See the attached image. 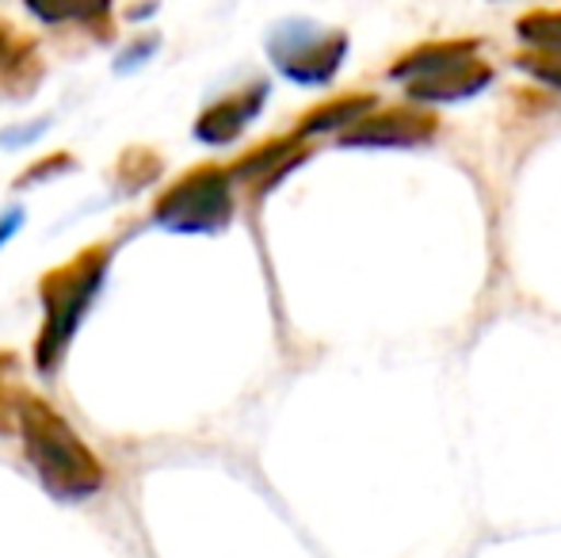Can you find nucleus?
<instances>
[{
    "mask_svg": "<svg viewBox=\"0 0 561 558\" xmlns=\"http://www.w3.org/2000/svg\"><path fill=\"white\" fill-rule=\"evenodd\" d=\"M302 157H306L302 135L275 138V141H267V146L252 149V153L244 157L241 164H233V176H241V180H267V184H272L275 176H283V172H287L290 164L302 161Z\"/></svg>",
    "mask_w": 561,
    "mask_h": 558,
    "instance_id": "obj_10",
    "label": "nucleus"
},
{
    "mask_svg": "<svg viewBox=\"0 0 561 558\" xmlns=\"http://www.w3.org/2000/svg\"><path fill=\"white\" fill-rule=\"evenodd\" d=\"M20 223H23V215H20V210H8V215L0 218V246H4V241L12 238V234H15V226H20Z\"/></svg>",
    "mask_w": 561,
    "mask_h": 558,
    "instance_id": "obj_15",
    "label": "nucleus"
},
{
    "mask_svg": "<svg viewBox=\"0 0 561 558\" xmlns=\"http://www.w3.org/2000/svg\"><path fill=\"white\" fill-rule=\"evenodd\" d=\"M267 54H272L275 69L290 81L329 84L347 58V35L318 27L310 20H290L275 27V35L267 38Z\"/></svg>",
    "mask_w": 561,
    "mask_h": 558,
    "instance_id": "obj_4",
    "label": "nucleus"
},
{
    "mask_svg": "<svg viewBox=\"0 0 561 558\" xmlns=\"http://www.w3.org/2000/svg\"><path fill=\"white\" fill-rule=\"evenodd\" d=\"M112 0H27V8L46 23H69V20H92L107 12Z\"/></svg>",
    "mask_w": 561,
    "mask_h": 558,
    "instance_id": "obj_12",
    "label": "nucleus"
},
{
    "mask_svg": "<svg viewBox=\"0 0 561 558\" xmlns=\"http://www.w3.org/2000/svg\"><path fill=\"white\" fill-rule=\"evenodd\" d=\"M157 223L180 234H215L233 218V192H229V172L218 164L192 169L180 184L157 200Z\"/></svg>",
    "mask_w": 561,
    "mask_h": 558,
    "instance_id": "obj_3",
    "label": "nucleus"
},
{
    "mask_svg": "<svg viewBox=\"0 0 561 558\" xmlns=\"http://www.w3.org/2000/svg\"><path fill=\"white\" fill-rule=\"evenodd\" d=\"M516 66L524 69V73H531L535 81L561 92V50H527L516 58Z\"/></svg>",
    "mask_w": 561,
    "mask_h": 558,
    "instance_id": "obj_13",
    "label": "nucleus"
},
{
    "mask_svg": "<svg viewBox=\"0 0 561 558\" xmlns=\"http://www.w3.org/2000/svg\"><path fill=\"white\" fill-rule=\"evenodd\" d=\"M516 31L535 50H561V12L558 8H539L516 20Z\"/></svg>",
    "mask_w": 561,
    "mask_h": 558,
    "instance_id": "obj_11",
    "label": "nucleus"
},
{
    "mask_svg": "<svg viewBox=\"0 0 561 558\" xmlns=\"http://www.w3.org/2000/svg\"><path fill=\"white\" fill-rule=\"evenodd\" d=\"M23 54V43L12 35L8 27H0V66H12V61H20Z\"/></svg>",
    "mask_w": 561,
    "mask_h": 558,
    "instance_id": "obj_14",
    "label": "nucleus"
},
{
    "mask_svg": "<svg viewBox=\"0 0 561 558\" xmlns=\"http://www.w3.org/2000/svg\"><path fill=\"white\" fill-rule=\"evenodd\" d=\"M107 272V249H89V253L73 257L69 264L54 269L43 280V306H46V326L38 333V367L54 372L61 352L69 349L77 326H81L84 310H89L92 295L100 291Z\"/></svg>",
    "mask_w": 561,
    "mask_h": 558,
    "instance_id": "obj_2",
    "label": "nucleus"
},
{
    "mask_svg": "<svg viewBox=\"0 0 561 558\" xmlns=\"http://www.w3.org/2000/svg\"><path fill=\"white\" fill-rule=\"evenodd\" d=\"M466 58H478V38H439V43H421L409 54H401L390 66L393 81H416V77L439 73L447 66H458Z\"/></svg>",
    "mask_w": 561,
    "mask_h": 558,
    "instance_id": "obj_8",
    "label": "nucleus"
},
{
    "mask_svg": "<svg viewBox=\"0 0 561 558\" xmlns=\"http://www.w3.org/2000/svg\"><path fill=\"white\" fill-rule=\"evenodd\" d=\"M489 81H493V69L478 58H466V61H458V66L439 69V73L409 81L405 96L413 100V104H455V100L478 96Z\"/></svg>",
    "mask_w": 561,
    "mask_h": 558,
    "instance_id": "obj_6",
    "label": "nucleus"
},
{
    "mask_svg": "<svg viewBox=\"0 0 561 558\" xmlns=\"http://www.w3.org/2000/svg\"><path fill=\"white\" fill-rule=\"evenodd\" d=\"M264 96H267V84L256 81L244 92H233V96L218 100L215 107H207V112L199 115L195 135L203 141H210V146H226V141H233L252 119H256L260 107H264Z\"/></svg>",
    "mask_w": 561,
    "mask_h": 558,
    "instance_id": "obj_7",
    "label": "nucleus"
},
{
    "mask_svg": "<svg viewBox=\"0 0 561 558\" xmlns=\"http://www.w3.org/2000/svg\"><path fill=\"white\" fill-rule=\"evenodd\" d=\"M375 107H378V100L370 96V92H347V96L325 100V104L310 107V112L302 115L298 135L310 138V135H325V130H347L359 119H367Z\"/></svg>",
    "mask_w": 561,
    "mask_h": 558,
    "instance_id": "obj_9",
    "label": "nucleus"
},
{
    "mask_svg": "<svg viewBox=\"0 0 561 558\" xmlns=\"http://www.w3.org/2000/svg\"><path fill=\"white\" fill-rule=\"evenodd\" d=\"M439 135V119L424 107H386L370 112L355 127L340 135V146H367V149H413Z\"/></svg>",
    "mask_w": 561,
    "mask_h": 558,
    "instance_id": "obj_5",
    "label": "nucleus"
},
{
    "mask_svg": "<svg viewBox=\"0 0 561 558\" xmlns=\"http://www.w3.org/2000/svg\"><path fill=\"white\" fill-rule=\"evenodd\" d=\"M20 429L46 490L58 498H89L100 490L104 467L50 406H43L38 398H20Z\"/></svg>",
    "mask_w": 561,
    "mask_h": 558,
    "instance_id": "obj_1",
    "label": "nucleus"
}]
</instances>
